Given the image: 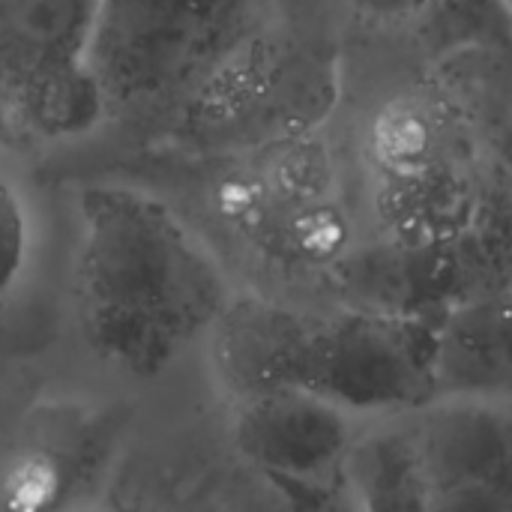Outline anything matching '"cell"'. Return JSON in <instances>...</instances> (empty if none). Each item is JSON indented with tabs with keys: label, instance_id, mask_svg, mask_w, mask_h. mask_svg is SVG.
Instances as JSON below:
<instances>
[{
	"label": "cell",
	"instance_id": "6da1fadb",
	"mask_svg": "<svg viewBox=\"0 0 512 512\" xmlns=\"http://www.w3.org/2000/svg\"><path fill=\"white\" fill-rule=\"evenodd\" d=\"M84 237L75 315L87 348L135 375H159L228 306L213 258L150 195L96 186L78 198Z\"/></svg>",
	"mask_w": 512,
	"mask_h": 512
},
{
	"label": "cell",
	"instance_id": "7a4b0ae2",
	"mask_svg": "<svg viewBox=\"0 0 512 512\" xmlns=\"http://www.w3.org/2000/svg\"><path fill=\"white\" fill-rule=\"evenodd\" d=\"M438 336L381 315H309L258 297L213 324V363L240 399L303 390L339 411L423 405L438 390Z\"/></svg>",
	"mask_w": 512,
	"mask_h": 512
},
{
	"label": "cell",
	"instance_id": "3957f363",
	"mask_svg": "<svg viewBox=\"0 0 512 512\" xmlns=\"http://www.w3.org/2000/svg\"><path fill=\"white\" fill-rule=\"evenodd\" d=\"M249 0H99L87 72L102 108H141L198 90L225 69Z\"/></svg>",
	"mask_w": 512,
	"mask_h": 512
},
{
	"label": "cell",
	"instance_id": "277c9868",
	"mask_svg": "<svg viewBox=\"0 0 512 512\" xmlns=\"http://www.w3.org/2000/svg\"><path fill=\"white\" fill-rule=\"evenodd\" d=\"M99 0H0V102L42 138L87 132L102 114L87 72Z\"/></svg>",
	"mask_w": 512,
	"mask_h": 512
},
{
	"label": "cell",
	"instance_id": "5b68a950",
	"mask_svg": "<svg viewBox=\"0 0 512 512\" xmlns=\"http://www.w3.org/2000/svg\"><path fill=\"white\" fill-rule=\"evenodd\" d=\"M240 453L273 480L318 474L345 453V414L303 390H276L243 399L237 429Z\"/></svg>",
	"mask_w": 512,
	"mask_h": 512
},
{
	"label": "cell",
	"instance_id": "8992f818",
	"mask_svg": "<svg viewBox=\"0 0 512 512\" xmlns=\"http://www.w3.org/2000/svg\"><path fill=\"white\" fill-rule=\"evenodd\" d=\"M429 492L456 486H507V426L489 408L456 405L432 414L414 444Z\"/></svg>",
	"mask_w": 512,
	"mask_h": 512
},
{
	"label": "cell",
	"instance_id": "52a82bcc",
	"mask_svg": "<svg viewBox=\"0 0 512 512\" xmlns=\"http://www.w3.org/2000/svg\"><path fill=\"white\" fill-rule=\"evenodd\" d=\"M24 249H27V219L24 207L9 183L0 180V318H3V303L12 288V282L21 273L24 264Z\"/></svg>",
	"mask_w": 512,
	"mask_h": 512
},
{
	"label": "cell",
	"instance_id": "ba28073f",
	"mask_svg": "<svg viewBox=\"0 0 512 512\" xmlns=\"http://www.w3.org/2000/svg\"><path fill=\"white\" fill-rule=\"evenodd\" d=\"M423 512H504V492L486 486H456L429 492Z\"/></svg>",
	"mask_w": 512,
	"mask_h": 512
},
{
	"label": "cell",
	"instance_id": "9c48e42d",
	"mask_svg": "<svg viewBox=\"0 0 512 512\" xmlns=\"http://www.w3.org/2000/svg\"><path fill=\"white\" fill-rule=\"evenodd\" d=\"M15 123H12V117H9V111H6V105L0 102V135L6 132V129H12Z\"/></svg>",
	"mask_w": 512,
	"mask_h": 512
},
{
	"label": "cell",
	"instance_id": "30bf717a",
	"mask_svg": "<svg viewBox=\"0 0 512 512\" xmlns=\"http://www.w3.org/2000/svg\"><path fill=\"white\" fill-rule=\"evenodd\" d=\"M111 512H144V510H138V507H114Z\"/></svg>",
	"mask_w": 512,
	"mask_h": 512
}]
</instances>
